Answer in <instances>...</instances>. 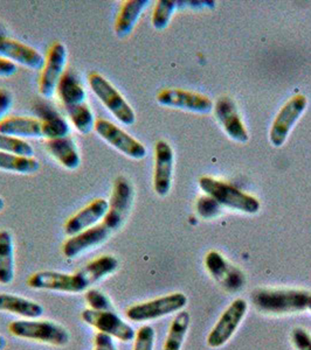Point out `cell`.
I'll list each match as a JSON object with an SVG mask.
<instances>
[{
    "label": "cell",
    "mask_w": 311,
    "mask_h": 350,
    "mask_svg": "<svg viewBox=\"0 0 311 350\" xmlns=\"http://www.w3.org/2000/svg\"><path fill=\"white\" fill-rule=\"evenodd\" d=\"M221 206L211 196H203L197 202V211L203 219H214L219 215Z\"/></svg>",
    "instance_id": "836d02e7"
},
{
    "label": "cell",
    "mask_w": 311,
    "mask_h": 350,
    "mask_svg": "<svg viewBox=\"0 0 311 350\" xmlns=\"http://www.w3.org/2000/svg\"><path fill=\"white\" fill-rule=\"evenodd\" d=\"M186 305L188 297L184 293L176 292L129 307L125 315L132 323H144L180 312Z\"/></svg>",
    "instance_id": "8992f818"
},
{
    "label": "cell",
    "mask_w": 311,
    "mask_h": 350,
    "mask_svg": "<svg viewBox=\"0 0 311 350\" xmlns=\"http://www.w3.org/2000/svg\"><path fill=\"white\" fill-rule=\"evenodd\" d=\"M86 303L88 304L89 308L97 312H105V310H114L112 300L108 295L97 288H89L84 293Z\"/></svg>",
    "instance_id": "1f68e13d"
},
{
    "label": "cell",
    "mask_w": 311,
    "mask_h": 350,
    "mask_svg": "<svg viewBox=\"0 0 311 350\" xmlns=\"http://www.w3.org/2000/svg\"><path fill=\"white\" fill-rule=\"evenodd\" d=\"M248 305L244 299H236L220 317L216 326L212 328L208 336V346L210 348H220L225 346L229 338L234 335L240 323L247 313Z\"/></svg>",
    "instance_id": "30bf717a"
},
{
    "label": "cell",
    "mask_w": 311,
    "mask_h": 350,
    "mask_svg": "<svg viewBox=\"0 0 311 350\" xmlns=\"http://www.w3.org/2000/svg\"><path fill=\"white\" fill-rule=\"evenodd\" d=\"M67 64V49L62 42H54L49 48L41 69L39 79V92L45 98L52 97L56 87L64 74Z\"/></svg>",
    "instance_id": "8fae6325"
},
{
    "label": "cell",
    "mask_w": 311,
    "mask_h": 350,
    "mask_svg": "<svg viewBox=\"0 0 311 350\" xmlns=\"http://www.w3.org/2000/svg\"><path fill=\"white\" fill-rule=\"evenodd\" d=\"M291 342L296 350H311V335L301 327L291 332Z\"/></svg>",
    "instance_id": "e575fe53"
},
{
    "label": "cell",
    "mask_w": 311,
    "mask_h": 350,
    "mask_svg": "<svg viewBox=\"0 0 311 350\" xmlns=\"http://www.w3.org/2000/svg\"><path fill=\"white\" fill-rule=\"evenodd\" d=\"M66 111L76 131L80 132L81 135H88L95 128V118L88 104H79L66 109Z\"/></svg>",
    "instance_id": "f1b7e54d"
},
{
    "label": "cell",
    "mask_w": 311,
    "mask_h": 350,
    "mask_svg": "<svg viewBox=\"0 0 311 350\" xmlns=\"http://www.w3.org/2000/svg\"><path fill=\"white\" fill-rule=\"evenodd\" d=\"M308 310H310L311 312V299H310V303H309V308Z\"/></svg>",
    "instance_id": "60d3db41"
},
{
    "label": "cell",
    "mask_w": 311,
    "mask_h": 350,
    "mask_svg": "<svg viewBox=\"0 0 311 350\" xmlns=\"http://www.w3.org/2000/svg\"><path fill=\"white\" fill-rule=\"evenodd\" d=\"M39 167L40 165L36 158L0 152V170L14 172L19 174H32L39 171Z\"/></svg>",
    "instance_id": "83f0119b"
},
{
    "label": "cell",
    "mask_w": 311,
    "mask_h": 350,
    "mask_svg": "<svg viewBox=\"0 0 311 350\" xmlns=\"http://www.w3.org/2000/svg\"><path fill=\"white\" fill-rule=\"evenodd\" d=\"M150 0H127L116 18L115 34L119 38H127L132 34L140 14L148 8Z\"/></svg>",
    "instance_id": "603a6c76"
},
{
    "label": "cell",
    "mask_w": 311,
    "mask_h": 350,
    "mask_svg": "<svg viewBox=\"0 0 311 350\" xmlns=\"http://www.w3.org/2000/svg\"><path fill=\"white\" fill-rule=\"evenodd\" d=\"M199 186L208 196L216 200L220 206L246 214H256L260 211L259 200L240 191L231 183L213 179L211 176H201Z\"/></svg>",
    "instance_id": "277c9868"
},
{
    "label": "cell",
    "mask_w": 311,
    "mask_h": 350,
    "mask_svg": "<svg viewBox=\"0 0 311 350\" xmlns=\"http://www.w3.org/2000/svg\"><path fill=\"white\" fill-rule=\"evenodd\" d=\"M177 8V1L173 0H160L156 3L152 13V26L157 31H163L168 27L171 21L172 14Z\"/></svg>",
    "instance_id": "f546056e"
},
{
    "label": "cell",
    "mask_w": 311,
    "mask_h": 350,
    "mask_svg": "<svg viewBox=\"0 0 311 350\" xmlns=\"http://www.w3.org/2000/svg\"><path fill=\"white\" fill-rule=\"evenodd\" d=\"M33 111L38 116L36 120L41 123L42 135L49 139L68 137L71 133L69 124L52 104L46 100H38L33 105Z\"/></svg>",
    "instance_id": "d6986e66"
},
{
    "label": "cell",
    "mask_w": 311,
    "mask_h": 350,
    "mask_svg": "<svg viewBox=\"0 0 311 350\" xmlns=\"http://www.w3.org/2000/svg\"><path fill=\"white\" fill-rule=\"evenodd\" d=\"M0 133L16 138H41L42 128L36 118L11 116L0 122Z\"/></svg>",
    "instance_id": "44dd1931"
},
{
    "label": "cell",
    "mask_w": 311,
    "mask_h": 350,
    "mask_svg": "<svg viewBox=\"0 0 311 350\" xmlns=\"http://www.w3.org/2000/svg\"><path fill=\"white\" fill-rule=\"evenodd\" d=\"M8 332L19 338L47 343L51 346H67L71 335L64 327L48 320H18L8 325Z\"/></svg>",
    "instance_id": "3957f363"
},
{
    "label": "cell",
    "mask_w": 311,
    "mask_h": 350,
    "mask_svg": "<svg viewBox=\"0 0 311 350\" xmlns=\"http://www.w3.org/2000/svg\"><path fill=\"white\" fill-rule=\"evenodd\" d=\"M191 317L186 310H180L172 320L168 336L164 343L163 350H182L184 340L188 334Z\"/></svg>",
    "instance_id": "4316f807"
},
{
    "label": "cell",
    "mask_w": 311,
    "mask_h": 350,
    "mask_svg": "<svg viewBox=\"0 0 311 350\" xmlns=\"http://www.w3.org/2000/svg\"><path fill=\"white\" fill-rule=\"evenodd\" d=\"M205 267L212 278L228 292H238L244 287L246 278L242 271L226 260L219 252H208L205 258Z\"/></svg>",
    "instance_id": "9a60e30c"
},
{
    "label": "cell",
    "mask_w": 311,
    "mask_h": 350,
    "mask_svg": "<svg viewBox=\"0 0 311 350\" xmlns=\"http://www.w3.org/2000/svg\"><path fill=\"white\" fill-rule=\"evenodd\" d=\"M0 312H8L26 320H33L42 317L44 307L29 299L10 293H0Z\"/></svg>",
    "instance_id": "d4e9b609"
},
{
    "label": "cell",
    "mask_w": 311,
    "mask_h": 350,
    "mask_svg": "<svg viewBox=\"0 0 311 350\" xmlns=\"http://www.w3.org/2000/svg\"><path fill=\"white\" fill-rule=\"evenodd\" d=\"M156 332L151 326L145 325L136 332L135 343L132 350H153Z\"/></svg>",
    "instance_id": "d6a6232c"
},
{
    "label": "cell",
    "mask_w": 311,
    "mask_h": 350,
    "mask_svg": "<svg viewBox=\"0 0 311 350\" xmlns=\"http://www.w3.org/2000/svg\"><path fill=\"white\" fill-rule=\"evenodd\" d=\"M5 207V201L1 196H0V211H3Z\"/></svg>",
    "instance_id": "ab89813d"
},
{
    "label": "cell",
    "mask_w": 311,
    "mask_h": 350,
    "mask_svg": "<svg viewBox=\"0 0 311 350\" xmlns=\"http://www.w3.org/2000/svg\"><path fill=\"white\" fill-rule=\"evenodd\" d=\"M134 201V188L132 183L124 176H119L114 183V191L109 201V209L104 216L102 224L112 234L123 227L125 219H128Z\"/></svg>",
    "instance_id": "52a82bcc"
},
{
    "label": "cell",
    "mask_w": 311,
    "mask_h": 350,
    "mask_svg": "<svg viewBox=\"0 0 311 350\" xmlns=\"http://www.w3.org/2000/svg\"><path fill=\"white\" fill-rule=\"evenodd\" d=\"M0 152L33 158L34 150L26 140L0 133Z\"/></svg>",
    "instance_id": "4dcf8cb0"
},
{
    "label": "cell",
    "mask_w": 311,
    "mask_h": 350,
    "mask_svg": "<svg viewBox=\"0 0 311 350\" xmlns=\"http://www.w3.org/2000/svg\"><path fill=\"white\" fill-rule=\"evenodd\" d=\"M311 292L306 290H256L251 300L264 314H294L309 308Z\"/></svg>",
    "instance_id": "7a4b0ae2"
},
{
    "label": "cell",
    "mask_w": 311,
    "mask_h": 350,
    "mask_svg": "<svg viewBox=\"0 0 311 350\" xmlns=\"http://www.w3.org/2000/svg\"><path fill=\"white\" fill-rule=\"evenodd\" d=\"M16 72H18V67L14 62L0 57V76L10 77L14 75Z\"/></svg>",
    "instance_id": "74e56055"
},
{
    "label": "cell",
    "mask_w": 311,
    "mask_h": 350,
    "mask_svg": "<svg viewBox=\"0 0 311 350\" xmlns=\"http://www.w3.org/2000/svg\"><path fill=\"white\" fill-rule=\"evenodd\" d=\"M157 102L163 107L196 113H208L214 108V104L208 96L176 88H168L158 92Z\"/></svg>",
    "instance_id": "4fadbf2b"
},
{
    "label": "cell",
    "mask_w": 311,
    "mask_h": 350,
    "mask_svg": "<svg viewBox=\"0 0 311 350\" xmlns=\"http://www.w3.org/2000/svg\"><path fill=\"white\" fill-rule=\"evenodd\" d=\"M88 83L92 92L99 97L104 107L115 116L116 120H120L121 123L127 126H132L135 124V111L132 110L130 104L124 100L121 92L104 76L99 72H90L88 75Z\"/></svg>",
    "instance_id": "5b68a950"
},
{
    "label": "cell",
    "mask_w": 311,
    "mask_h": 350,
    "mask_svg": "<svg viewBox=\"0 0 311 350\" xmlns=\"http://www.w3.org/2000/svg\"><path fill=\"white\" fill-rule=\"evenodd\" d=\"M94 130L102 139L105 140L112 148H115L117 151H120L129 158L140 160L147 157V148L143 144L136 140L134 137L112 122L103 118H97L95 120Z\"/></svg>",
    "instance_id": "9c48e42d"
},
{
    "label": "cell",
    "mask_w": 311,
    "mask_h": 350,
    "mask_svg": "<svg viewBox=\"0 0 311 350\" xmlns=\"http://www.w3.org/2000/svg\"><path fill=\"white\" fill-rule=\"evenodd\" d=\"M119 267V260L112 255L101 256L86 264L74 273L41 271L31 275L28 286L34 290L58 291L66 293H82L92 285L112 275Z\"/></svg>",
    "instance_id": "6da1fadb"
},
{
    "label": "cell",
    "mask_w": 311,
    "mask_h": 350,
    "mask_svg": "<svg viewBox=\"0 0 311 350\" xmlns=\"http://www.w3.org/2000/svg\"><path fill=\"white\" fill-rule=\"evenodd\" d=\"M56 94L64 104V109L86 103V90L80 79L72 70H66L56 87Z\"/></svg>",
    "instance_id": "7402d4cb"
},
{
    "label": "cell",
    "mask_w": 311,
    "mask_h": 350,
    "mask_svg": "<svg viewBox=\"0 0 311 350\" xmlns=\"http://www.w3.org/2000/svg\"><path fill=\"white\" fill-rule=\"evenodd\" d=\"M12 94L8 89L0 88V122L4 120V116L12 108Z\"/></svg>",
    "instance_id": "d590c367"
},
{
    "label": "cell",
    "mask_w": 311,
    "mask_h": 350,
    "mask_svg": "<svg viewBox=\"0 0 311 350\" xmlns=\"http://www.w3.org/2000/svg\"><path fill=\"white\" fill-rule=\"evenodd\" d=\"M214 115L228 137L239 143H247L248 132L241 120L236 102L228 96L220 97L214 105Z\"/></svg>",
    "instance_id": "2e32d148"
},
{
    "label": "cell",
    "mask_w": 311,
    "mask_h": 350,
    "mask_svg": "<svg viewBox=\"0 0 311 350\" xmlns=\"http://www.w3.org/2000/svg\"><path fill=\"white\" fill-rule=\"evenodd\" d=\"M307 97L304 95L294 96L284 104V108L276 116L269 132V140L273 146L281 148L286 143L289 132L307 109Z\"/></svg>",
    "instance_id": "7c38bea8"
},
{
    "label": "cell",
    "mask_w": 311,
    "mask_h": 350,
    "mask_svg": "<svg viewBox=\"0 0 311 350\" xmlns=\"http://www.w3.org/2000/svg\"><path fill=\"white\" fill-rule=\"evenodd\" d=\"M112 235V232L102 223H99L94 227L82 231L79 235L67 239L62 247V252L67 258H76L84 252L103 244Z\"/></svg>",
    "instance_id": "ac0fdd59"
},
{
    "label": "cell",
    "mask_w": 311,
    "mask_h": 350,
    "mask_svg": "<svg viewBox=\"0 0 311 350\" xmlns=\"http://www.w3.org/2000/svg\"><path fill=\"white\" fill-rule=\"evenodd\" d=\"M173 150L165 140H158L155 145V173L153 189L156 194L166 196L171 189L173 173Z\"/></svg>",
    "instance_id": "e0dca14e"
},
{
    "label": "cell",
    "mask_w": 311,
    "mask_h": 350,
    "mask_svg": "<svg viewBox=\"0 0 311 350\" xmlns=\"http://www.w3.org/2000/svg\"><path fill=\"white\" fill-rule=\"evenodd\" d=\"M0 57L19 64L32 70H41L44 67L45 56L36 48L14 40L4 28L0 26Z\"/></svg>",
    "instance_id": "5bb4252c"
},
{
    "label": "cell",
    "mask_w": 311,
    "mask_h": 350,
    "mask_svg": "<svg viewBox=\"0 0 311 350\" xmlns=\"http://www.w3.org/2000/svg\"><path fill=\"white\" fill-rule=\"evenodd\" d=\"M94 346V350H117L112 336L102 333L96 334Z\"/></svg>",
    "instance_id": "8d00e7d4"
},
{
    "label": "cell",
    "mask_w": 311,
    "mask_h": 350,
    "mask_svg": "<svg viewBox=\"0 0 311 350\" xmlns=\"http://www.w3.org/2000/svg\"><path fill=\"white\" fill-rule=\"evenodd\" d=\"M14 243L11 232L0 230V285H10L16 273Z\"/></svg>",
    "instance_id": "484cf974"
},
{
    "label": "cell",
    "mask_w": 311,
    "mask_h": 350,
    "mask_svg": "<svg viewBox=\"0 0 311 350\" xmlns=\"http://www.w3.org/2000/svg\"><path fill=\"white\" fill-rule=\"evenodd\" d=\"M5 347H6V338L3 335H0V350H4Z\"/></svg>",
    "instance_id": "f35d334b"
},
{
    "label": "cell",
    "mask_w": 311,
    "mask_h": 350,
    "mask_svg": "<svg viewBox=\"0 0 311 350\" xmlns=\"http://www.w3.org/2000/svg\"><path fill=\"white\" fill-rule=\"evenodd\" d=\"M46 148L54 159L69 171H74L80 166L81 157L76 148L75 140L72 137L68 135L64 138L47 140Z\"/></svg>",
    "instance_id": "cb8c5ba5"
},
{
    "label": "cell",
    "mask_w": 311,
    "mask_h": 350,
    "mask_svg": "<svg viewBox=\"0 0 311 350\" xmlns=\"http://www.w3.org/2000/svg\"><path fill=\"white\" fill-rule=\"evenodd\" d=\"M81 318L89 326L99 330V333L107 334L122 342H130L135 340L136 332L128 323H125L114 310L97 312L90 308L84 310Z\"/></svg>",
    "instance_id": "ba28073f"
},
{
    "label": "cell",
    "mask_w": 311,
    "mask_h": 350,
    "mask_svg": "<svg viewBox=\"0 0 311 350\" xmlns=\"http://www.w3.org/2000/svg\"><path fill=\"white\" fill-rule=\"evenodd\" d=\"M109 209V201L105 199H96L81 209L75 215H73L64 224V232L68 236L79 235L82 231L99 224L101 219L107 215Z\"/></svg>",
    "instance_id": "ffe728a7"
}]
</instances>
